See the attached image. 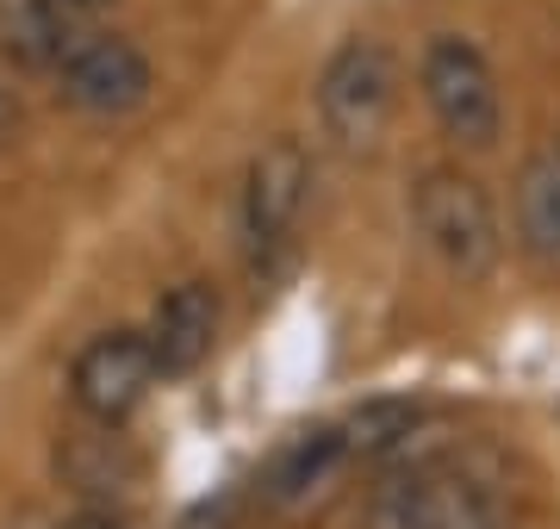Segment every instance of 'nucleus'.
I'll use <instances>...</instances> for the list:
<instances>
[{"instance_id": "obj_1", "label": "nucleus", "mask_w": 560, "mask_h": 529, "mask_svg": "<svg viewBox=\"0 0 560 529\" xmlns=\"http://www.w3.org/2000/svg\"><path fill=\"white\" fill-rule=\"evenodd\" d=\"M411 224H418L423 249L442 262L448 281L480 286L499 274L504 224H499V205H492L480 175H467L455 163L423 168L418 181H411Z\"/></svg>"}, {"instance_id": "obj_2", "label": "nucleus", "mask_w": 560, "mask_h": 529, "mask_svg": "<svg viewBox=\"0 0 560 529\" xmlns=\"http://www.w3.org/2000/svg\"><path fill=\"white\" fill-rule=\"evenodd\" d=\"M418 87L430 119L442 125V138L460 150H492L504 131V101H499V75L474 38L460 32H436L418 57Z\"/></svg>"}, {"instance_id": "obj_3", "label": "nucleus", "mask_w": 560, "mask_h": 529, "mask_svg": "<svg viewBox=\"0 0 560 529\" xmlns=\"http://www.w3.org/2000/svg\"><path fill=\"white\" fill-rule=\"evenodd\" d=\"M312 193V156L300 138H275L261 143L249 168H243V256L256 268V281H275L287 249L300 237V212Z\"/></svg>"}, {"instance_id": "obj_4", "label": "nucleus", "mask_w": 560, "mask_h": 529, "mask_svg": "<svg viewBox=\"0 0 560 529\" xmlns=\"http://www.w3.org/2000/svg\"><path fill=\"white\" fill-rule=\"evenodd\" d=\"M399 101V62L381 38H342L318 69V125L342 150H374Z\"/></svg>"}, {"instance_id": "obj_5", "label": "nucleus", "mask_w": 560, "mask_h": 529, "mask_svg": "<svg viewBox=\"0 0 560 529\" xmlns=\"http://www.w3.org/2000/svg\"><path fill=\"white\" fill-rule=\"evenodd\" d=\"M361 529H499V498L448 461H411L368 498Z\"/></svg>"}, {"instance_id": "obj_6", "label": "nucleus", "mask_w": 560, "mask_h": 529, "mask_svg": "<svg viewBox=\"0 0 560 529\" xmlns=\"http://www.w3.org/2000/svg\"><path fill=\"white\" fill-rule=\"evenodd\" d=\"M150 87H156L150 57L131 38H119V32L75 38L57 62V94L75 113H88V119H125V113H138L150 101Z\"/></svg>"}, {"instance_id": "obj_7", "label": "nucleus", "mask_w": 560, "mask_h": 529, "mask_svg": "<svg viewBox=\"0 0 560 529\" xmlns=\"http://www.w3.org/2000/svg\"><path fill=\"white\" fill-rule=\"evenodd\" d=\"M156 380L162 374H156V355H150V337L143 330H101L75 355V367H69V399H75V411L88 424L119 430L150 399Z\"/></svg>"}, {"instance_id": "obj_8", "label": "nucleus", "mask_w": 560, "mask_h": 529, "mask_svg": "<svg viewBox=\"0 0 560 529\" xmlns=\"http://www.w3.org/2000/svg\"><path fill=\"white\" fill-rule=\"evenodd\" d=\"M150 355H156V374L162 380H187L194 367L212 355L219 343V293L206 281H180L168 286L150 311Z\"/></svg>"}, {"instance_id": "obj_9", "label": "nucleus", "mask_w": 560, "mask_h": 529, "mask_svg": "<svg viewBox=\"0 0 560 529\" xmlns=\"http://www.w3.org/2000/svg\"><path fill=\"white\" fill-rule=\"evenodd\" d=\"M517 249L541 281H560V143L529 150L517 168Z\"/></svg>"}, {"instance_id": "obj_10", "label": "nucleus", "mask_w": 560, "mask_h": 529, "mask_svg": "<svg viewBox=\"0 0 560 529\" xmlns=\"http://www.w3.org/2000/svg\"><path fill=\"white\" fill-rule=\"evenodd\" d=\"M342 461H349V448H342L337 424L305 430V436H293V443L275 455V468H268V480H261V498H268V505H300V498H312Z\"/></svg>"}, {"instance_id": "obj_11", "label": "nucleus", "mask_w": 560, "mask_h": 529, "mask_svg": "<svg viewBox=\"0 0 560 529\" xmlns=\"http://www.w3.org/2000/svg\"><path fill=\"white\" fill-rule=\"evenodd\" d=\"M75 25L62 20L50 0H0V57H13L20 69H57L69 50Z\"/></svg>"}, {"instance_id": "obj_12", "label": "nucleus", "mask_w": 560, "mask_h": 529, "mask_svg": "<svg viewBox=\"0 0 560 529\" xmlns=\"http://www.w3.org/2000/svg\"><path fill=\"white\" fill-rule=\"evenodd\" d=\"M57 473L75 492H88L94 505H106L113 492H125L138 480V455H125L113 424H94V436H75L69 448H57Z\"/></svg>"}, {"instance_id": "obj_13", "label": "nucleus", "mask_w": 560, "mask_h": 529, "mask_svg": "<svg viewBox=\"0 0 560 529\" xmlns=\"http://www.w3.org/2000/svg\"><path fill=\"white\" fill-rule=\"evenodd\" d=\"M423 424V405L418 399H368L355 418H342V448H349V461H381V455H399L411 448V430Z\"/></svg>"}, {"instance_id": "obj_14", "label": "nucleus", "mask_w": 560, "mask_h": 529, "mask_svg": "<svg viewBox=\"0 0 560 529\" xmlns=\"http://www.w3.org/2000/svg\"><path fill=\"white\" fill-rule=\"evenodd\" d=\"M57 529H125V510L88 505V510H75V517H69V524H57Z\"/></svg>"}, {"instance_id": "obj_15", "label": "nucleus", "mask_w": 560, "mask_h": 529, "mask_svg": "<svg viewBox=\"0 0 560 529\" xmlns=\"http://www.w3.org/2000/svg\"><path fill=\"white\" fill-rule=\"evenodd\" d=\"M50 7H57V13H62V20H69V25H88V20H94V13H106L113 0H50Z\"/></svg>"}, {"instance_id": "obj_16", "label": "nucleus", "mask_w": 560, "mask_h": 529, "mask_svg": "<svg viewBox=\"0 0 560 529\" xmlns=\"http://www.w3.org/2000/svg\"><path fill=\"white\" fill-rule=\"evenodd\" d=\"M13 131H20V106H13V94H7V82H0V150L13 143Z\"/></svg>"}]
</instances>
